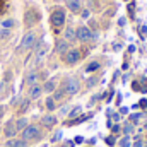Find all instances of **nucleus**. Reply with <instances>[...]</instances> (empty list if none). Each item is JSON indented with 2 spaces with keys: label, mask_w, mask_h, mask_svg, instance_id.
Returning a JSON list of instances; mask_svg holds the SVG:
<instances>
[{
  "label": "nucleus",
  "mask_w": 147,
  "mask_h": 147,
  "mask_svg": "<svg viewBox=\"0 0 147 147\" xmlns=\"http://www.w3.org/2000/svg\"><path fill=\"white\" fill-rule=\"evenodd\" d=\"M38 19H39V16H38L34 10H28L26 12V24L28 26H33L34 22H38Z\"/></svg>",
  "instance_id": "obj_9"
},
{
  "label": "nucleus",
  "mask_w": 147,
  "mask_h": 147,
  "mask_svg": "<svg viewBox=\"0 0 147 147\" xmlns=\"http://www.w3.org/2000/svg\"><path fill=\"white\" fill-rule=\"evenodd\" d=\"M22 137H24L26 142L28 140H36V139H39V127H36V125H28L22 130Z\"/></svg>",
  "instance_id": "obj_2"
},
{
  "label": "nucleus",
  "mask_w": 147,
  "mask_h": 147,
  "mask_svg": "<svg viewBox=\"0 0 147 147\" xmlns=\"http://www.w3.org/2000/svg\"><path fill=\"white\" fill-rule=\"evenodd\" d=\"M106 144H110V146H113V144H115V139H106Z\"/></svg>",
  "instance_id": "obj_31"
},
{
  "label": "nucleus",
  "mask_w": 147,
  "mask_h": 147,
  "mask_svg": "<svg viewBox=\"0 0 147 147\" xmlns=\"http://www.w3.org/2000/svg\"><path fill=\"white\" fill-rule=\"evenodd\" d=\"M98 69H99V63H98V62H91V63L86 67V70H87V72H96Z\"/></svg>",
  "instance_id": "obj_16"
},
{
  "label": "nucleus",
  "mask_w": 147,
  "mask_h": 147,
  "mask_svg": "<svg viewBox=\"0 0 147 147\" xmlns=\"http://www.w3.org/2000/svg\"><path fill=\"white\" fill-rule=\"evenodd\" d=\"M140 118H142V115H132V116H130V123H132V125H137V123L140 121Z\"/></svg>",
  "instance_id": "obj_21"
},
{
  "label": "nucleus",
  "mask_w": 147,
  "mask_h": 147,
  "mask_svg": "<svg viewBox=\"0 0 147 147\" xmlns=\"http://www.w3.org/2000/svg\"><path fill=\"white\" fill-rule=\"evenodd\" d=\"M80 60V51L79 50H69L67 53H65V62L69 63V65H74L75 62H79Z\"/></svg>",
  "instance_id": "obj_6"
},
{
  "label": "nucleus",
  "mask_w": 147,
  "mask_h": 147,
  "mask_svg": "<svg viewBox=\"0 0 147 147\" xmlns=\"http://www.w3.org/2000/svg\"><path fill=\"white\" fill-rule=\"evenodd\" d=\"M80 111H82V108H80V106H75V108H74L72 111H70V115H69V116H70V118H74V116H77V115H79Z\"/></svg>",
  "instance_id": "obj_23"
},
{
  "label": "nucleus",
  "mask_w": 147,
  "mask_h": 147,
  "mask_svg": "<svg viewBox=\"0 0 147 147\" xmlns=\"http://www.w3.org/2000/svg\"><path fill=\"white\" fill-rule=\"evenodd\" d=\"M43 89H45L46 92H51V91L55 89V82H53V80H48V82L45 84V87H43Z\"/></svg>",
  "instance_id": "obj_18"
},
{
  "label": "nucleus",
  "mask_w": 147,
  "mask_h": 147,
  "mask_svg": "<svg viewBox=\"0 0 147 147\" xmlns=\"http://www.w3.org/2000/svg\"><path fill=\"white\" fill-rule=\"evenodd\" d=\"M132 147H142V139H140V137H137V139H135V142L132 144Z\"/></svg>",
  "instance_id": "obj_28"
},
{
  "label": "nucleus",
  "mask_w": 147,
  "mask_h": 147,
  "mask_svg": "<svg viewBox=\"0 0 147 147\" xmlns=\"http://www.w3.org/2000/svg\"><path fill=\"white\" fill-rule=\"evenodd\" d=\"M3 116V106H0V118Z\"/></svg>",
  "instance_id": "obj_34"
},
{
  "label": "nucleus",
  "mask_w": 147,
  "mask_h": 147,
  "mask_svg": "<svg viewBox=\"0 0 147 147\" xmlns=\"http://www.w3.org/2000/svg\"><path fill=\"white\" fill-rule=\"evenodd\" d=\"M91 118V115H86V116H80V118H77V120H72L69 125H77V123H80V121H84V120H89Z\"/></svg>",
  "instance_id": "obj_20"
},
{
  "label": "nucleus",
  "mask_w": 147,
  "mask_h": 147,
  "mask_svg": "<svg viewBox=\"0 0 147 147\" xmlns=\"http://www.w3.org/2000/svg\"><path fill=\"white\" fill-rule=\"evenodd\" d=\"M28 106H29V101L26 99V101H22V105H21V108H19V111H21V113H24V111L28 110Z\"/></svg>",
  "instance_id": "obj_24"
},
{
  "label": "nucleus",
  "mask_w": 147,
  "mask_h": 147,
  "mask_svg": "<svg viewBox=\"0 0 147 147\" xmlns=\"http://www.w3.org/2000/svg\"><path fill=\"white\" fill-rule=\"evenodd\" d=\"M2 26H3V28H12V26H14V21H12V19H7V21L2 22Z\"/></svg>",
  "instance_id": "obj_25"
},
{
  "label": "nucleus",
  "mask_w": 147,
  "mask_h": 147,
  "mask_svg": "<svg viewBox=\"0 0 147 147\" xmlns=\"http://www.w3.org/2000/svg\"><path fill=\"white\" fill-rule=\"evenodd\" d=\"M38 80V74L36 72H31L26 75V84H29V86H34V82Z\"/></svg>",
  "instance_id": "obj_14"
},
{
  "label": "nucleus",
  "mask_w": 147,
  "mask_h": 147,
  "mask_svg": "<svg viewBox=\"0 0 147 147\" xmlns=\"http://www.w3.org/2000/svg\"><path fill=\"white\" fill-rule=\"evenodd\" d=\"M65 147H74V142H67V144H65Z\"/></svg>",
  "instance_id": "obj_33"
},
{
  "label": "nucleus",
  "mask_w": 147,
  "mask_h": 147,
  "mask_svg": "<svg viewBox=\"0 0 147 147\" xmlns=\"http://www.w3.org/2000/svg\"><path fill=\"white\" fill-rule=\"evenodd\" d=\"M67 7L75 14L80 12V0H67Z\"/></svg>",
  "instance_id": "obj_12"
},
{
  "label": "nucleus",
  "mask_w": 147,
  "mask_h": 147,
  "mask_svg": "<svg viewBox=\"0 0 147 147\" xmlns=\"http://www.w3.org/2000/svg\"><path fill=\"white\" fill-rule=\"evenodd\" d=\"M34 41H36V36L34 33H26V36L22 38V43H21V50H29L34 46Z\"/></svg>",
  "instance_id": "obj_4"
},
{
  "label": "nucleus",
  "mask_w": 147,
  "mask_h": 147,
  "mask_svg": "<svg viewBox=\"0 0 147 147\" xmlns=\"http://www.w3.org/2000/svg\"><path fill=\"white\" fill-rule=\"evenodd\" d=\"M41 121H43V125H45L46 128H53V127L57 125V116H53V115H45Z\"/></svg>",
  "instance_id": "obj_7"
},
{
  "label": "nucleus",
  "mask_w": 147,
  "mask_h": 147,
  "mask_svg": "<svg viewBox=\"0 0 147 147\" xmlns=\"http://www.w3.org/2000/svg\"><path fill=\"white\" fill-rule=\"evenodd\" d=\"M57 51L58 53H67L69 51V43L67 41H58L57 43Z\"/></svg>",
  "instance_id": "obj_13"
},
{
  "label": "nucleus",
  "mask_w": 147,
  "mask_h": 147,
  "mask_svg": "<svg viewBox=\"0 0 147 147\" xmlns=\"http://www.w3.org/2000/svg\"><path fill=\"white\" fill-rule=\"evenodd\" d=\"M17 134V128H16V123L14 121H9L5 125V137H14Z\"/></svg>",
  "instance_id": "obj_11"
},
{
  "label": "nucleus",
  "mask_w": 147,
  "mask_h": 147,
  "mask_svg": "<svg viewBox=\"0 0 147 147\" xmlns=\"http://www.w3.org/2000/svg\"><path fill=\"white\" fill-rule=\"evenodd\" d=\"M65 38H67V41H74V39H75V33H74L72 28H67V31H65Z\"/></svg>",
  "instance_id": "obj_17"
},
{
  "label": "nucleus",
  "mask_w": 147,
  "mask_h": 147,
  "mask_svg": "<svg viewBox=\"0 0 147 147\" xmlns=\"http://www.w3.org/2000/svg\"><path fill=\"white\" fill-rule=\"evenodd\" d=\"M75 36L79 38L80 41H91V39L94 38V34H92L86 26H80V28L77 29V34H75Z\"/></svg>",
  "instance_id": "obj_5"
},
{
  "label": "nucleus",
  "mask_w": 147,
  "mask_h": 147,
  "mask_svg": "<svg viewBox=\"0 0 147 147\" xmlns=\"http://www.w3.org/2000/svg\"><path fill=\"white\" fill-rule=\"evenodd\" d=\"M123 130H125V134H130V132H132V130H134V125H132V123H127V125H125V128H123Z\"/></svg>",
  "instance_id": "obj_26"
},
{
  "label": "nucleus",
  "mask_w": 147,
  "mask_h": 147,
  "mask_svg": "<svg viewBox=\"0 0 147 147\" xmlns=\"http://www.w3.org/2000/svg\"><path fill=\"white\" fill-rule=\"evenodd\" d=\"M26 127H28V120H26V118H19V120L16 121V128H17V130H24Z\"/></svg>",
  "instance_id": "obj_15"
},
{
  "label": "nucleus",
  "mask_w": 147,
  "mask_h": 147,
  "mask_svg": "<svg viewBox=\"0 0 147 147\" xmlns=\"http://www.w3.org/2000/svg\"><path fill=\"white\" fill-rule=\"evenodd\" d=\"M82 17L87 19V17H89V10H84V12H82Z\"/></svg>",
  "instance_id": "obj_32"
},
{
  "label": "nucleus",
  "mask_w": 147,
  "mask_h": 147,
  "mask_svg": "<svg viewBox=\"0 0 147 147\" xmlns=\"http://www.w3.org/2000/svg\"><path fill=\"white\" fill-rule=\"evenodd\" d=\"M26 146H28V142L24 139H9L7 144H5V147H26Z\"/></svg>",
  "instance_id": "obj_8"
},
{
  "label": "nucleus",
  "mask_w": 147,
  "mask_h": 147,
  "mask_svg": "<svg viewBox=\"0 0 147 147\" xmlns=\"http://www.w3.org/2000/svg\"><path fill=\"white\" fill-rule=\"evenodd\" d=\"M41 92H43V87L38 86V84H34V86H31V89H29V98H31V99H38V98L41 96Z\"/></svg>",
  "instance_id": "obj_10"
},
{
  "label": "nucleus",
  "mask_w": 147,
  "mask_h": 147,
  "mask_svg": "<svg viewBox=\"0 0 147 147\" xmlns=\"http://www.w3.org/2000/svg\"><path fill=\"white\" fill-rule=\"evenodd\" d=\"M120 147H132V142H130V137H123L120 140Z\"/></svg>",
  "instance_id": "obj_19"
},
{
  "label": "nucleus",
  "mask_w": 147,
  "mask_h": 147,
  "mask_svg": "<svg viewBox=\"0 0 147 147\" xmlns=\"http://www.w3.org/2000/svg\"><path fill=\"white\" fill-rule=\"evenodd\" d=\"M60 139H62V132H57V134L51 137V140H53V142H58Z\"/></svg>",
  "instance_id": "obj_27"
},
{
  "label": "nucleus",
  "mask_w": 147,
  "mask_h": 147,
  "mask_svg": "<svg viewBox=\"0 0 147 147\" xmlns=\"http://www.w3.org/2000/svg\"><path fill=\"white\" fill-rule=\"evenodd\" d=\"M51 26L53 28H62L63 26V22H65V14H63V10H55L53 14H51Z\"/></svg>",
  "instance_id": "obj_3"
},
{
  "label": "nucleus",
  "mask_w": 147,
  "mask_h": 147,
  "mask_svg": "<svg viewBox=\"0 0 147 147\" xmlns=\"http://www.w3.org/2000/svg\"><path fill=\"white\" fill-rule=\"evenodd\" d=\"M46 108L48 110H55V99L53 98H48L46 99Z\"/></svg>",
  "instance_id": "obj_22"
},
{
  "label": "nucleus",
  "mask_w": 147,
  "mask_h": 147,
  "mask_svg": "<svg viewBox=\"0 0 147 147\" xmlns=\"http://www.w3.org/2000/svg\"><path fill=\"white\" fill-rule=\"evenodd\" d=\"M63 94H65V92H63V89H62V91H57V92H55V99H62V98H63Z\"/></svg>",
  "instance_id": "obj_29"
},
{
  "label": "nucleus",
  "mask_w": 147,
  "mask_h": 147,
  "mask_svg": "<svg viewBox=\"0 0 147 147\" xmlns=\"http://www.w3.org/2000/svg\"><path fill=\"white\" fill-rule=\"evenodd\" d=\"M79 89H80V82H79V79H75V77L67 79L65 84H63V92H65V94H75Z\"/></svg>",
  "instance_id": "obj_1"
},
{
  "label": "nucleus",
  "mask_w": 147,
  "mask_h": 147,
  "mask_svg": "<svg viewBox=\"0 0 147 147\" xmlns=\"http://www.w3.org/2000/svg\"><path fill=\"white\" fill-rule=\"evenodd\" d=\"M82 142H84V137L77 135V137H75V144H82Z\"/></svg>",
  "instance_id": "obj_30"
}]
</instances>
